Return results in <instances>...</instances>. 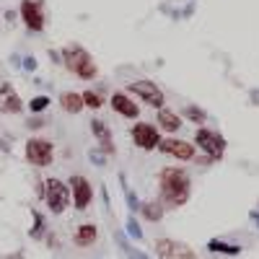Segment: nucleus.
<instances>
[{
    "label": "nucleus",
    "instance_id": "obj_23",
    "mask_svg": "<svg viewBox=\"0 0 259 259\" xmlns=\"http://www.w3.org/2000/svg\"><path fill=\"white\" fill-rule=\"evenodd\" d=\"M127 231H130V236H133L135 241H143V231H140V226H138L135 218H130V221H127Z\"/></svg>",
    "mask_w": 259,
    "mask_h": 259
},
{
    "label": "nucleus",
    "instance_id": "obj_24",
    "mask_svg": "<svg viewBox=\"0 0 259 259\" xmlns=\"http://www.w3.org/2000/svg\"><path fill=\"white\" fill-rule=\"evenodd\" d=\"M31 215H34V228H31V236H39V231L45 228V221H41V215H39L36 210H31Z\"/></svg>",
    "mask_w": 259,
    "mask_h": 259
},
{
    "label": "nucleus",
    "instance_id": "obj_18",
    "mask_svg": "<svg viewBox=\"0 0 259 259\" xmlns=\"http://www.w3.org/2000/svg\"><path fill=\"white\" fill-rule=\"evenodd\" d=\"M140 212H143V218L150 221V223H158L163 218V205L158 200H150V202H143L140 205Z\"/></svg>",
    "mask_w": 259,
    "mask_h": 259
},
{
    "label": "nucleus",
    "instance_id": "obj_13",
    "mask_svg": "<svg viewBox=\"0 0 259 259\" xmlns=\"http://www.w3.org/2000/svg\"><path fill=\"white\" fill-rule=\"evenodd\" d=\"M112 109L119 114V117H124V119H138L140 117V109H138V104L130 99L124 91H117V94H112Z\"/></svg>",
    "mask_w": 259,
    "mask_h": 259
},
{
    "label": "nucleus",
    "instance_id": "obj_11",
    "mask_svg": "<svg viewBox=\"0 0 259 259\" xmlns=\"http://www.w3.org/2000/svg\"><path fill=\"white\" fill-rule=\"evenodd\" d=\"M158 150L161 153H166V156H171V158H177V161H194V145L192 143H187V140H179V138H161V143H158Z\"/></svg>",
    "mask_w": 259,
    "mask_h": 259
},
{
    "label": "nucleus",
    "instance_id": "obj_8",
    "mask_svg": "<svg viewBox=\"0 0 259 259\" xmlns=\"http://www.w3.org/2000/svg\"><path fill=\"white\" fill-rule=\"evenodd\" d=\"M156 254H158V259H200L192 246H187L184 241H177V239H158Z\"/></svg>",
    "mask_w": 259,
    "mask_h": 259
},
{
    "label": "nucleus",
    "instance_id": "obj_7",
    "mask_svg": "<svg viewBox=\"0 0 259 259\" xmlns=\"http://www.w3.org/2000/svg\"><path fill=\"white\" fill-rule=\"evenodd\" d=\"M130 91L138 94L145 101V106H153V109H163V104H166V94L158 89L153 80H145V78L143 80H133L130 83Z\"/></svg>",
    "mask_w": 259,
    "mask_h": 259
},
{
    "label": "nucleus",
    "instance_id": "obj_6",
    "mask_svg": "<svg viewBox=\"0 0 259 259\" xmlns=\"http://www.w3.org/2000/svg\"><path fill=\"white\" fill-rule=\"evenodd\" d=\"M18 13H21V21H24V26L29 31H34V34L45 31L47 18H45V3L41 0H21Z\"/></svg>",
    "mask_w": 259,
    "mask_h": 259
},
{
    "label": "nucleus",
    "instance_id": "obj_3",
    "mask_svg": "<svg viewBox=\"0 0 259 259\" xmlns=\"http://www.w3.org/2000/svg\"><path fill=\"white\" fill-rule=\"evenodd\" d=\"M41 189H45V192H41V197H45L50 212L62 215L65 210H68V205H70V189H68V184H65L62 179H47L45 184H41Z\"/></svg>",
    "mask_w": 259,
    "mask_h": 259
},
{
    "label": "nucleus",
    "instance_id": "obj_12",
    "mask_svg": "<svg viewBox=\"0 0 259 259\" xmlns=\"http://www.w3.org/2000/svg\"><path fill=\"white\" fill-rule=\"evenodd\" d=\"M24 101L16 94L13 83H0V114H21Z\"/></svg>",
    "mask_w": 259,
    "mask_h": 259
},
{
    "label": "nucleus",
    "instance_id": "obj_16",
    "mask_svg": "<svg viewBox=\"0 0 259 259\" xmlns=\"http://www.w3.org/2000/svg\"><path fill=\"white\" fill-rule=\"evenodd\" d=\"M156 119H158V127L161 130H166V133H177V130L182 127V117L177 114V112H171V109H158V114H156Z\"/></svg>",
    "mask_w": 259,
    "mask_h": 259
},
{
    "label": "nucleus",
    "instance_id": "obj_5",
    "mask_svg": "<svg viewBox=\"0 0 259 259\" xmlns=\"http://www.w3.org/2000/svg\"><path fill=\"white\" fill-rule=\"evenodd\" d=\"M194 145L202 148L210 161H221L223 153H226V148H228L226 138L221 133H215V130H207V127H200L197 133H194Z\"/></svg>",
    "mask_w": 259,
    "mask_h": 259
},
{
    "label": "nucleus",
    "instance_id": "obj_26",
    "mask_svg": "<svg viewBox=\"0 0 259 259\" xmlns=\"http://www.w3.org/2000/svg\"><path fill=\"white\" fill-rule=\"evenodd\" d=\"M39 124H45V119H39V117H34V119H29V127H39Z\"/></svg>",
    "mask_w": 259,
    "mask_h": 259
},
{
    "label": "nucleus",
    "instance_id": "obj_15",
    "mask_svg": "<svg viewBox=\"0 0 259 259\" xmlns=\"http://www.w3.org/2000/svg\"><path fill=\"white\" fill-rule=\"evenodd\" d=\"M91 130H94V135L99 140V145L104 148V153H114V140H112V133H109V127H106L101 119H94L91 122Z\"/></svg>",
    "mask_w": 259,
    "mask_h": 259
},
{
    "label": "nucleus",
    "instance_id": "obj_27",
    "mask_svg": "<svg viewBox=\"0 0 259 259\" xmlns=\"http://www.w3.org/2000/svg\"><path fill=\"white\" fill-rule=\"evenodd\" d=\"M91 161L94 163H101V153H99V150H94V153H91Z\"/></svg>",
    "mask_w": 259,
    "mask_h": 259
},
{
    "label": "nucleus",
    "instance_id": "obj_25",
    "mask_svg": "<svg viewBox=\"0 0 259 259\" xmlns=\"http://www.w3.org/2000/svg\"><path fill=\"white\" fill-rule=\"evenodd\" d=\"M24 65H26V70H34V68H36V62H34L31 57H26V60H24Z\"/></svg>",
    "mask_w": 259,
    "mask_h": 259
},
{
    "label": "nucleus",
    "instance_id": "obj_14",
    "mask_svg": "<svg viewBox=\"0 0 259 259\" xmlns=\"http://www.w3.org/2000/svg\"><path fill=\"white\" fill-rule=\"evenodd\" d=\"M96 239H99V228H96L94 223H83V226H78V228H75V233H73V244H75V246H80V249L94 246V244H96Z\"/></svg>",
    "mask_w": 259,
    "mask_h": 259
},
{
    "label": "nucleus",
    "instance_id": "obj_4",
    "mask_svg": "<svg viewBox=\"0 0 259 259\" xmlns=\"http://www.w3.org/2000/svg\"><path fill=\"white\" fill-rule=\"evenodd\" d=\"M24 156L31 166L36 168H47L55 161V145L47 138H29L26 148H24Z\"/></svg>",
    "mask_w": 259,
    "mask_h": 259
},
{
    "label": "nucleus",
    "instance_id": "obj_19",
    "mask_svg": "<svg viewBox=\"0 0 259 259\" xmlns=\"http://www.w3.org/2000/svg\"><path fill=\"white\" fill-rule=\"evenodd\" d=\"M80 99H83V106H91V109H101V104H104L101 91H83Z\"/></svg>",
    "mask_w": 259,
    "mask_h": 259
},
{
    "label": "nucleus",
    "instance_id": "obj_22",
    "mask_svg": "<svg viewBox=\"0 0 259 259\" xmlns=\"http://www.w3.org/2000/svg\"><path fill=\"white\" fill-rule=\"evenodd\" d=\"M47 106H50V96H34L31 104H29V109H31L34 114H41Z\"/></svg>",
    "mask_w": 259,
    "mask_h": 259
},
{
    "label": "nucleus",
    "instance_id": "obj_10",
    "mask_svg": "<svg viewBox=\"0 0 259 259\" xmlns=\"http://www.w3.org/2000/svg\"><path fill=\"white\" fill-rule=\"evenodd\" d=\"M70 202L75 205V210L78 212H83L85 207L91 205V200H94V187H91V182L85 179V177H73L70 179Z\"/></svg>",
    "mask_w": 259,
    "mask_h": 259
},
{
    "label": "nucleus",
    "instance_id": "obj_21",
    "mask_svg": "<svg viewBox=\"0 0 259 259\" xmlns=\"http://www.w3.org/2000/svg\"><path fill=\"white\" fill-rule=\"evenodd\" d=\"M184 117L187 119H192V122H205V112L200 109V106H194V104H189V106H184Z\"/></svg>",
    "mask_w": 259,
    "mask_h": 259
},
{
    "label": "nucleus",
    "instance_id": "obj_2",
    "mask_svg": "<svg viewBox=\"0 0 259 259\" xmlns=\"http://www.w3.org/2000/svg\"><path fill=\"white\" fill-rule=\"evenodd\" d=\"M62 62H65V68H68L75 78H80V80H94L99 75V68H96L91 52L83 50L80 45L65 47L62 50Z\"/></svg>",
    "mask_w": 259,
    "mask_h": 259
},
{
    "label": "nucleus",
    "instance_id": "obj_9",
    "mask_svg": "<svg viewBox=\"0 0 259 259\" xmlns=\"http://www.w3.org/2000/svg\"><path fill=\"white\" fill-rule=\"evenodd\" d=\"M130 138H133V143H135L140 150H153V148H158V143H161L158 127L150 124V122H138L133 130H130Z\"/></svg>",
    "mask_w": 259,
    "mask_h": 259
},
{
    "label": "nucleus",
    "instance_id": "obj_1",
    "mask_svg": "<svg viewBox=\"0 0 259 259\" xmlns=\"http://www.w3.org/2000/svg\"><path fill=\"white\" fill-rule=\"evenodd\" d=\"M158 192L163 207H182L192 197V179L182 166H166L158 174Z\"/></svg>",
    "mask_w": 259,
    "mask_h": 259
},
{
    "label": "nucleus",
    "instance_id": "obj_17",
    "mask_svg": "<svg viewBox=\"0 0 259 259\" xmlns=\"http://www.w3.org/2000/svg\"><path fill=\"white\" fill-rule=\"evenodd\" d=\"M60 106L68 114H78L80 109H83V99H80V94H75V91H65L62 96H60Z\"/></svg>",
    "mask_w": 259,
    "mask_h": 259
},
{
    "label": "nucleus",
    "instance_id": "obj_20",
    "mask_svg": "<svg viewBox=\"0 0 259 259\" xmlns=\"http://www.w3.org/2000/svg\"><path fill=\"white\" fill-rule=\"evenodd\" d=\"M210 251H221V254H241V246H233V244H223V241H210L207 244Z\"/></svg>",
    "mask_w": 259,
    "mask_h": 259
}]
</instances>
